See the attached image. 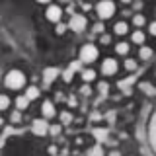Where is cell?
Wrapping results in <instances>:
<instances>
[{
	"instance_id": "6da1fadb",
	"label": "cell",
	"mask_w": 156,
	"mask_h": 156,
	"mask_svg": "<svg viewBox=\"0 0 156 156\" xmlns=\"http://www.w3.org/2000/svg\"><path fill=\"white\" fill-rule=\"evenodd\" d=\"M4 86L8 88V90H22L23 86H26V74H23L22 70H10L6 76H4Z\"/></svg>"
},
{
	"instance_id": "7a4b0ae2",
	"label": "cell",
	"mask_w": 156,
	"mask_h": 156,
	"mask_svg": "<svg viewBox=\"0 0 156 156\" xmlns=\"http://www.w3.org/2000/svg\"><path fill=\"white\" fill-rule=\"evenodd\" d=\"M96 14L100 16V20H109L115 16V2L113 0H100L96 4Z\"/></svg>"
},
{
	"instance_id": "3957f363",
	"label": "cell",
	"mask_w": 156,
	"mask_h": 156,
	"mask_svg": "<svg viewBox=\"0 0 156 156\" xmlns=\"http://www.w3.org/2000/svg\"><path fill=\"white\" fill-rule=\"evenodd\" d=\"M100 57V51L94 43H86L80 49V62H94L96 58Z\"/></svg>"
},
{
	"instance_id": "277c9868",
	"label": "cell",
	"mask_w": 156,
	"mask_h": 156,
	"mask_svg": "<svg viewBox=\"0 0 156 156\" xmlns=\"http://www.w3.org/2000/svg\"><path fill=\"white\" fill-rule=\"evenodd\" d=\"M86 27H88L86 16H82V14H74V16H70L68 29H72V31H76V33H82V31H86Z\"/></svg>"
},
{
	"instance_id": "5b68a950",
	"label": "cell",
	"mask_w": 156,
	"mask_h": 156,
	"mask_svg": "<svg viewBox=\"0 0 156 156\" xmlns=\"http://www.w3.org/2000/svg\"><path fill=\"white\" fill-rule=\"evenodd\" d=\"M45 20H47V22H53V23L61 22V20H62L61 6H57V4H49L47 10H45Z\"/></svg>"
},
{
	"instance_id": "8992f818",
	"label": "cell",
	"mask_w": 156,
	"mask_h": 156,
	"mask_svg": "<svg viewBox=\"0 0 156 156\" xmlns=\"http://www.w3.org/2000/svg\"><path fill=\"white\" fill-rule=\"evenodd\" d=\"M31 133L37 135V136H43V135L49 133V123H47L45 117H41V119H35V121H33V123H31Z\"/></svg>"
},
{
	"instance_id": "52a82bcc",
	"label": "cell",
	"mask_w": 156,
	"mask_h": 156,
	"mask_svg": "<svg viewBox=\"0 0 156 156\" xmlns=\"http://www.w3.org/2000/svg\"><path fill=\"white\" fill-rule=\"evenodd\" d=\"M117 68H119V65H117L115 58H109V57H107V58H104V61H101V74H104V76L115 74Z\"/></svg>"
},
{
	"instance_id": "ba28073f",
	"label": "cell",
	"mask_w": 156,
	"mask_h": 156,
	"mask_svg": "<svg viewBox=\"0 0 156 156\" xmlns=\"http://www.w3.org/2000/svg\"><path fill=\"white\" fill-rule=\"evenodd\" d=\"M58 74H61V70H58V68H55V66L45 68V70H43V84H45V88L51 86L53 82L58 78Z\"/></svg>"
},
{
	"instance_id": "9c48e42d",
	"label": "cell",
	"mask_w": 156,
	"mask_h": 156,
	"mask_svg": "<svg viewBox=\"0 0 156 156\" xmlns=\"http://www.w3.org/2000/svg\"><path fill=\"white\" fill-rule=\"evenodd\" d=\"M41 113L45 119H53V117L57 115V111H55V104H53L51 100H45L41 104Z\"/></svg>"
},
{
	"instance_id": "30bf717a",
	"label": "cell",
	"mask_w": 156,
	"mask_h": 156,
	"mask_svg": "<svg viewBox=\"0 0 156 156\" xmlns=\"http://www.w3.org/2000/svg\"><path fill=\"white\" fill-rule=\"evenodd\" d=\"M113 31H115V35H119V37L127 35V33H129V23L127 22H117L113 26Z\"/></svg>"
},
{
	"instance_id": "8fae6325",
	"label": "cell",
	"mask_w": 156,
	"mask_h": 156,
	"mask_svg": "<svg viewBox=\"0 0 156 156\" xmlns=\"http://www.w3.org/2000/svg\"><path fill=\"white\" fill-rule=\"evenodd\" d=\"M80 76H82V80H84L86 84H90V82L96 80V70L94 68H84V70H80Z\"/></svg>"
},
{
	"instance_id": "7c38bea8",
	"label": "cell",
	"mask_w": 156,
	"mask_h": 156,
	"mask_svg": "<svg viewBox=\"0 0 156 156\" xmlns=\"http://www.w3.org/2000/svg\"><path fill=\"white\" fill-rule=\"evenodd\" d=\"M131 41L135 43V45H143V43L146 41V35L143 29H136V31H133V35H131Z\"/></svg>"
},
{
	"instance_id": "4fadbf2b",
	"label": "cell",
	"mask_w": 156,
	"mask_h": 156,
	"mask_svg": "<svg viewBox=\"0 0 156 156\" xmlns=\"http://www.w3.org/2000/svg\"><path fill=\"white\" fill-rule=\"evenodd\" d=\"M135 78H125V80H119L117 82V88L119 90H125V94H131V86H133Z\"/></svg>"
},
{
	"instance_id": "5bb4252c",
	"label": "cell",
	"mask_w": 156,
	"mask_h": 156,
	"mask_svg": "<svg viewBox=\"0 0 156 156\" xmlns=\"http://www.w3.org/2000/svg\"><path fill=\"white\" fill-rule=\"evenodd\" d=\"M129 51H131V45L127 41H119L115 45V53H117V55H123L125 57V55H129Z\"/></svg>"
},
{
	"instance_id": "9a60e30c",
	"label": "cell",
	"mask_w": 156,
	"mask_h": 156,
	"mask_svg": "<svg viewBox=\"0 0 156 156\" xmlns=\"http://www.w3.org/2000/svg\"><path fill=\"white\" fill-rule=\"evenodd\" d=\"M86 156H105L104 146H101V144H94V146H90V148L86 150Z\"/></svg>"
},
{
	"instance_id": "2e32d148",
	"label": "cell",
	"mask_w": 156,
	"mask_h": 156,
	"mask_svg": "<svg viewBox=\"0 0 156 156\" xmlns=\"http://www.w3.org/2000/svg\"><path fill=\"white\" fill-rule=\"evenodd\" d=\"M139 58H140V61H150V58H152V49L143 45L139 49Z\"/></svg>"
},
{
	"instance_id": "e0dca14e",
	"label": "cell",
	"mask_w": 156,
	"mask_h": 156,
	"mask_svg": "<svg viewBox=\"0 0 156 156\" xmlns=\"http://www.w3.org/2000/svg\"><path fill=\"white\" fill-rule=\"evenodd\" d=\"M23 96H26L29 101L37 100V98H39V88H37V86H29V88H26V94H23Z\"/></svg>"
},
{
	"instance_id": "ac0fdd59",
	"label": "cell",
	"mask_w": 156,
	"mask_h": 156,
	"mask_svg": "<svg viewBox=\"0 0 156 156\" xmlns=\"http://www.w3.org/2000/svg\"><path fill=\"white\" fill-rule=\"evenodd\" d=\"M27 105H29V100H27V98L23 96V94L16 98V109H18V111H22V109H27Z\"/></svg>"
},
{
	"instance_id": "d6986e66",
	"label": "cell",
	"mask_w": 156,
	"mask_h": 156,
	"mask_svg": "<svg viewBox=\"0 0 156 156\" xmlns=\"http://www.w3.org/2000/svg\"><path fill=\"white\" fill-rule=\"evenodd\" d=\"M133 23L136 29H143V26H146V18L143 16V14H135L133 16Z\"/></svg>"
},
{
	"instance_id": "ffe728a7",
	"label": "cell",
	"mask_w": 156,
	"mask_h": 156,
	"mask_svg": "<svg viewBox=\"0 0 156 156\" xmlns=\"http://www.w3.org/2000/svg\"><path fill=\"white\" fill-rule=\"evenodd\" d=\"M125 70H129V72H135L136 68H139V65H136V61L135 58H125Z\"/></svg>"
},
{
	"instance_id": "44dd1931",
	"label": "cell",
	"mask_w": 156,
	"mask_h": 156,
	"mask_svg": "<svg viewBox=\"0 0 156 156\" xmlns=\"http://www.w3.org/2000/svg\"><path fill=\"white\" fill-rule=\"evenodd\" d=\"M10 107V98L6 94H0V111H6Z\"/></svg>"
},
{
	"instance_id": "7402d4cb",
	"label": "cell",
	"mask_w": 156,
	"mask_h": 156,
	"mask_svg": "<svg viewBox=\"0 0 156 156\" xmlns=\"http://www.w3.org/2000/svg\"><path fill=\"white\" fill-rule=\"evenodd\" d=\"M66 29H68L66 23H62V22H57V23H55V33H57V35H62V33H66Z\"/></svg>"
},
{
	"instance_id": "603a6c76",
	"label": "cell",
	"mask_w": 156,
	"mask_h": 156,
	"mask_svg": "<svg viewBox=\"0 0 156 156\" xmlns=\"http://www.w3.org/2000/svg\"><path fill=\"white\" fill-rule=\"evenodd\" d=\"M92 29H94V33H98V35H101V33L105 31V26H104V22H96Z\"/></svg>"
},
{
	"instance_id": "cb8c5ba5",
	"label": "cell",
	"mask_w": 156,
	"mask_h": 156,
	"mask_svg": "<svg viewBox=\"0 0 156 156\" xmlns=\"http://www.w3.org/2000/svg\"><path fill=\"white\" fill-rule=\"evenodd\" d=\"M72 121V115L68 113V111H62L61 113V125H68Z\"/></svg>"
},
{
	"instance_id": "d4e9b609",
	"label": "cell",
	"mask_w": 156,
	"mask_h": 156,
	"mask_svg": "<svg viewBox=\"0 0 156 156\" xmlns=\"http://www.w3.org/2000/svg\"><path fill=\"white\" fill-rule=\"evenodd\" d=\"M10 121H12V123H20V121H22V113H20L18 109H14L12 113H10Z\"/></svg>"
},
{
	"instance_id": "484cf974",
	"label": "cell",
	"mask_w": 156,
	"mask_h": 156,
	"mask_svg": "<svg viewBox=\"0 0 156 156\" xmlns=\"http://www.w3.org/2000/svg\"><path fill=\"white\" fill-rule=\"evenodd\" d=\"M100 43H101V45H109V43H111V35H109V33H101V37H100Z\"/></svg>"
},
{
	"instance_id": "4316f807",
	"label": "cell",
	"mask_w": 156,
	"mask_h": 156,
	"mask_svg": "<svg viewBox=\"0 0 156 156\" xmlns=\"http://www.w3.org/2000/svg\"><path fill=\"white\" fill-rule=\"evenodd\" d=\"M62 131V125H49V133L51 135H58Z\"/></svg>"
},
{
	"instance_id": "83f0119b",
	"label": "cell",
	"mask_w": 156,
	"mask_h": 156,
	"mask_svg": "<svg viewBox=\"0 0 156 156\" xmlns=\"http://www.w3.org/2000/svg\"><path fill=\"white\" fill-rule=\"evenodd\" d=\"M68 68H70L72 72H78V70H82V62H78V61H72Z\"/></svg>"
},
{
	"instance_id": "f1b7e54d",
	"label": "cell",
	"mask_w": 156,
	"mask_h": 156,
	"mask_svg": "<svg viewBox=\"0 0 156 156\" xmlns=\"http://www.w3.org/2000/svg\"><path fill=\"white\" fill-rule=\"evenodd\" d=\"M72 74H74V72H72L70 68H66V70L62 72V78H65V82H70V80H72Z\"/></svg>"
},
{
	"instance_id": "f546056e",
	"label": "cell",
	"mask_w": 156,
	"mask_h": 156,
	"mask_svg": "<svg viewBox=\"0 0 156 156\" xmlns=\"http://www.w3.org/2000/svg\"><path fill=\"white\" fill-rule=\"evenodd\" d=\"M80 94H82V96H90V94H92V88L88 86V84H84V86L80 88Z\"/></svg>"
},
{
	"instance_id": "4dcf8cb0",
	"label": "cell",
	"mask_w": 156,
	"mask_h": 156,
	"mask_svg": "<svg viewBox=\"0 0 156 156\" xmlns=\"http://www.w3.org/2000/svg\"><path fill=\"white\" fill-rule=\"evenodd\" d=\"M140 88H143V90H146V96H154V90H152V86H148V84H143Z\"/></svg>"
},
{
	"instance_id": "1f68e13d",
	"label": "cell",
	"mask_w": 156,
	"mask_h": 156,
	"mask_svg": "<svg viewBox=\"0 0 156 156\" xmlns=\"http://www.w3.org/2000/svg\"><path fill=\"white\" fill-rule=\"evenodd\" d=\"M148 33H150V35H156V23L154 22L148 23Z\"/></svg>"
},
{
	"instance_id": "d6a6232c",
	"label": "cell",
	"mask_w": 156,
	"mask_h": 156,
	"mask_svg": "<svg viewBox=\"0 0 156 156\" xmlns=\"http://www.w3.org/2000/svg\"><path fill=\"white\" fill-rule=\"evenodd\" d=\"M55 100H57V101H65V94H62V92H57Z\"/></svg>"
},
{
	"instance_id": "836d02e7",
	"label": "cell",
	"mask_w": 156,
	"mask_h": 156,
	"mask_svg": "<svg viewBox=\"0 0 156 156\" xmlns=\"http://www.w3.org/2000/svg\"><path fill=\"white\" fill-rule=\"evenodd\" d=\"M133 8H135V10H143V0H139V2H135V4H133Z\"/></svg>"
},
{
	"instance_id": "e575fe53",
	"label": "cell",
	"mask_w": 156,
	"mask_h": 156,
	"mask_svg": "<svg viewBox=\"0 0 156 156\" xmlns=\"http://www.w3.org/2000/svg\"><path fill=\"white\" fill-rule=\"evenodd\" d=\"M107 156H121V152H119V150H111V152L107 154Z\"/></svg>"
},
{
	"instance_id": "d590c367",
	"label": "cell",
	"mask_w": 156,
	"mask_h": 156,
	"mask_svg": "<svg viewBox=\"0 0 156 156\" xmlns=\"http://www.w3.org/2000/svg\"><path fill=\"white\" fill-rule=\"evenodd\" d=\"M119 2H121V4H131L133 0H119Z\"/></svg>"
},
{
	"instance_id": "8d00e7d4",
	"label": "cell",
	"mask_w": 156,
	"mask_h": 156,
	"mask_svg": "<svg viewBox=\"0 0 156 156\" xmlns=\"http://www.w3.org/2000/svg\"><path fill=\"white\" fill-rule=\"evenodd\" d=\"M37 2H39V4H49L51 0H37Z\"/></svg>"
},
{
	"instance_id": "74e56055",
	"label": "cell",
	"mask_w": 156,
	"mask_h": 156,
	"mask_svg": "<svg viewBox=\"0 0 156 156\" xmlns=\"http://www.w3.org/2000/svg\"><path fill=\"white\" fill-rule=\"evenodd\" d=\"M4 125V119H2V117H0V127H2Z\"/></svg>"
},
{
	"instance_id": "f35d334b",
	"label": "cell",
	"mask_w": 156,
	"mask_h": 156,
	"mask_svg": "<svg viewBox=\"0 0 156 156\" xmlns=\"http://www.w3.org/2000/svg\"><path fill=\"white\" fill-rule=\"evenodd\" d=\"M62 2H66V0H62Z\"/></svg>"
}]
</instances>
